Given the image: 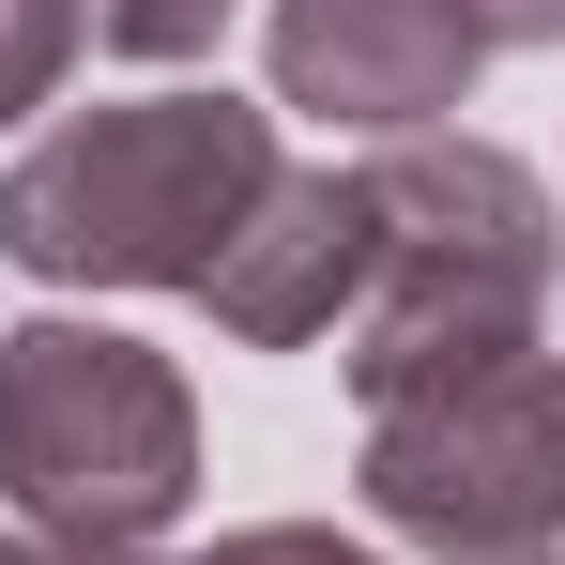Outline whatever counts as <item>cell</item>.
Instances as JSON below:
<instances>
[{"instance_id": "obj_1", "label": "cell", "mask_w": 565, "mask_h": 565, "mask_svg": "<svg viewBox=\"0 0 565 565\" xmlns=\"http://www.w3.org/2000/svg\"><path fill=\"white\" fill-rule=\"evenodd\" d=\"M276 169H290L276 107H245V93L77 107L0 169V260L46 290H199Z\"/></svg>"}, {"instance_id": "obj_7", "label": "cell", "mask_w": 565, "mask_h": 565, "mask_svg": "<svg viewBox=\"0 0 565 565\" xmlns=\"http://www.w3.org/2000/svg\"><path fill=\"white\" fill-rule=\"evenodd\" d=\"M93 46V0H0V122L62 93V62Z\"/></svg>"}, {"instance_id": "obj_12", "label": "cell", "mask_w": 565, "mask_h": 565, "mask_svg": "<svg viewBox=\"0 0 565 565\" xmlns=\"http://www.w3.org/2000/svg\"><path fill=\"white\" fill-rule=\"evenodd\" d=\"M520 565H551V551H520Z\"/></svg>"}, {"instance_id": "obj_3", "label": "cell", "mask_w": 565, "mask_h": 565, "mask_svg": "<svg viewBox=\"0 0 565 565\" xmlns=\"http://www.w3.org/2000/svg\"><path fill=\"white\" fill-rule=\"evenodd\" d=\"M0 504L62 565H153L199 504V397L122 321H15L0 337Z\"/></svg>"}, {"instance_id": "obj_2", "label": "cell", "mask_w": 565, "mask_h": 565, "mask_svg": "<svg viewBox=\"0 0 565 565\" xmlns=\"http://www.w3.org/2000/svg\"><path fill=\"white\" fill-rule=\"evenodd\" d=\"M382 199V276L352 306V397L367 413H413L444 382L535 352L551 321V276H565V230H551V184L489 138H397L367 169Z\"/></svg>"}, {"instance_id": "obj_11", "label": "cell", "mask_w": 565, "mask_h": 565, "mask_svg": "<svg viewBox=\"0 0 565 565\" xmlns=\"http://www.w3.org/2000/svg\"><path fill=\"white\" fill-rule=\"evenodd\" d=\"M0 565H62V551H31V535H15V520H0Z\"/></svg>"}, {"instance_id": "obj_4", "label": "cell", "mask_w": 565, "mask_h": 565, "mask_svg": "<svg viewBox=\"0 0 565 565\" xmlns=\"http://www.w3.org/2000/svg\"><path fill=\"white\" fill-rule=\"evenodd\" d=\"M382 535H413L428 565H520L565 535V352H504V367L444 382L413 413H367L352 459Z\"/></svg>"}, {"instance_id": "obj_9", "label": "cell", "mask_w": 565, "mask_h": 565, "mask_svg": "<svg viewBox=\"0 0 565 565\" xmlns=\"http://www.w3.org/2000/svg\"><path fill=\"white\" fill-rule=\"evenodd\" d=\"M184 565H382L367 535H337V520H245V535H214Z\"/></svg>"}, {"instance_id": "obj_10", "label": "cell", "mask_w": 565, "mask_h": 565, "mask_svg": "<svg viewBox=\"0 0 565 565\" xmlns=\"http://www.w3.org/2000/svg\"><path fill=\"white\" fill-rule=\"evenodd\" d=\"M489 46H565V0H459Z\"/></svg>"}, {"instance_id": "obj_5", "label": "cell", "mask_w": 565, "mask_h": 565, "mask_svg": "<svg viewBox=\"0 0 565 565\" xmlns=\"http://www.w3.org/2000/svg\"><path fill=\"white\" fill-rule=\"evenodd\" d=\"M260 46H276V107L352 122V138H428L489 77V31L459 0H276Z\"/></svg>"}, {"instance_id": "obj_6", "label": "cell", "mask_w": 565, "mask_h": 565, "mask_svg": "<svg viewBox=\"0 0 565 565\" xmlns=\"http://www.w3.org/2000/svg\"><path fill=\"white\" fill-rule=\"evenodd\" d=\"M382 276V199L367 169H276L260 214L230 230V260L199 276L214 306V337H245V352H306V337H337Z\"/></svg>"}, {"instance_id": "obj_8", "label": "cell", "mask_w": 565, "mask_h": 565, "mask_svg": "<svg viewBox=\"0 0 565 565\" xmlns=\"http://www.w3.org/2000/svg\"><path fill=\"white\" fill-rule=\"evenodd\" d=\"M230 15H245V0H93V46L107 62H214Z\"/></svg>"}]
</instances>
